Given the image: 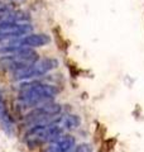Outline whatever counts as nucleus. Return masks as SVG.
I'll return each instance as SVG.
<instances>
[{
	"label": "nucleus",
	"instance_id": "1",
	"mask_svg": "<svg viewBox=\"0 0 144 152\" xmlns=\"http://www.w3.org/2000/svg\"><path fill=\"white\" fill-rule=\"evenodd\" d=\"M57 93L58 88L56 85L34 79L29 81H23L22 88L18 93V102L24 108H36L42 104L49 103Z\"/></svg>",
	"mask_w": 144,
	"mask_h": 152
},
{
	"label": "nucleus",
	"instance_id": "2",
	"mask_svg": "<svg viewBox=\"0 0 144 152\" xmlns=\"http://www.w3.org/2000/svg\"><path fill=\"white\" fill-rule=\"evenodd\" d=\"M62 133H63V129L55 121L52 123H47V124L31 127L29 131L24 136V141L29 147H36L44 143H49L56 138H58Z\"/></svg>",
	"mask_w": 144,
	"mask_h": 152
},
{
	"label": "nucleus",
	"instance_id": "3",
	"mask_svg": "<svg viewBox=\"0 0 144 152\" xmlns=\"http://www.w3.org/2000/svg\"><path fill=\"white\" fill-rule=\"evenodd\" d=\"M37 58H38L37 52L32 48H22V50L12 51V52H8V53L1 55L0 70L10 71L13 74L18 70L27 67L28 65L34 62Z\"/></svg>",
	"mask_w": 144,
	"mask_h": 152
},
{
	"label": "nucleus",
	"instance_id": "4",
	"mask_svg": "<svg viewBox=\"0 0 144 152\" xmlns=\"http://www.w3.org/2000/svg\"><path fill=\"white\" fill-rule=\"evenodd\" d=\"M57 65H58V61L55 58H37L34 62L28 65L27 67L13 72V79L18 80V81H29V80L43 77L47 74H49L52 70H55Z\"/></svg>",
	"mask_w": 144,
	"mask_h": 152
},
{
	"label": "nucleus",
	"instance_id": "5",
	"mask_svg": "<svg viewBox=\"0 0 144 152\" xmlns=\"http://www.w3.org/2000/svg\"><path fill=\"white\" fill-rule=\"evenodd\" d=\"M61 112L62 108L60 104H53L51 102L42 104V105L33 108V110L25 117V124L29 127H34L52 123L61 115Z\"/></svg>",
	"mask_w": 144,
	"mask_h": 152
},
{
	"label": "nucleus",
	"instance_id": "6",
	"mask_svg": "<svg viewBox=\"0 0 144 152\" xmlns=\"http://www.w3.org/2000/svg\"><path fill=\"white\" fill-rule=\"evenodd\" d=\"M33 28L28 22H4L0 23V43L18 39L32 33Z\"/></svg>",
	"mask_w": 144,
	"mask_h": 152
},
{
	"label": "nucleus",
	"instance_id": "7",
	"mask_svg": "<svg viewBox=\"0 0 144 152\" xmlns=\"http://www.w3.org/2000/svg\"><path fill=\"white\" fill-rule=\"evenodd\" d=\"M76 141L70 134H61L58 138L48 143V147L44 152H71L75 148Z\"/></svg>",
	"mask_w": 144,
	"mask_h": 152
},
{
	"label": "nucleus",
	"instance_id": "8",
	"mask_svg": "<svg viewBox=\"0 0 144 152\" xmlns=\"http://www.w3.org/2000/svg\"><path fill=\"white\" fill-rule=\"evenodd\" d=\"M0 128L9 136L13 134L14 128H15L14 127V121L12 118V114L7 107V103L4 100L3 95H0Z\"/></svg>",
	"mask_w": 144,
	"mask_h": 152
},
{
	"label": "nucleus",
	"instance_id": "9",
	"mask_svg": "<svg viewBox=\"0 0 144 152\" xmlns=\"http://www.w3.org/2000/svg\"><path fill=\"white\" fill-rule=\"evenodd\" d=\"M56 122L58 123V126L65 131H71V129H75L80 126V118L77 115H73V114H66L63 117H58L56 119Z\"/></svg>",
	"mask_w": 144,
	"mask_h": 152
},
{
	"label": "nucleus",
	"instance_id": "10",
	"mask_svg": "<svg viewBox=\"0 0 144 152\" xmlns=\"http://www.w3.org/2000/svg\"><path fill=\"white\" fill-rule=\"evenodd\" d=\"M71 152H92V147L87 143H82V145H79L77 147L75 146V148Z\"/></svg>",
	"mask_w": 144,
	"mask_h": 152
},
{
	"label": "nucleus",
	"instance_id": "11",
	"mask_svg": "<svg viewBox=\"0 0 144 152\" xmlns=\"http://www.w3.org/2000/svg\"><path fill=\"white\" fill-rule=\"evenodd\" d=\"M9 10H12V8L9 4L4 3V1H0V19H1V17L4 15L5 13H8Z\"/></svg>",
	"mask_w": 144,
	"mask_h": 152
},
{
	"label": "nucleus",
	"instance_id": "12",
	"mask_svg": "<svg viewBox=\"0 0 144 152\" xmlns=\"http://www.w3.org/2000/svg\"><path fill=\"white\" fill-rule=\"evenodd\" d=\"M0 95H3V94H1V91H0Z\"/></svg>",
	"mask_w": 144,
	"mask_h": 152
}]
</instances>
